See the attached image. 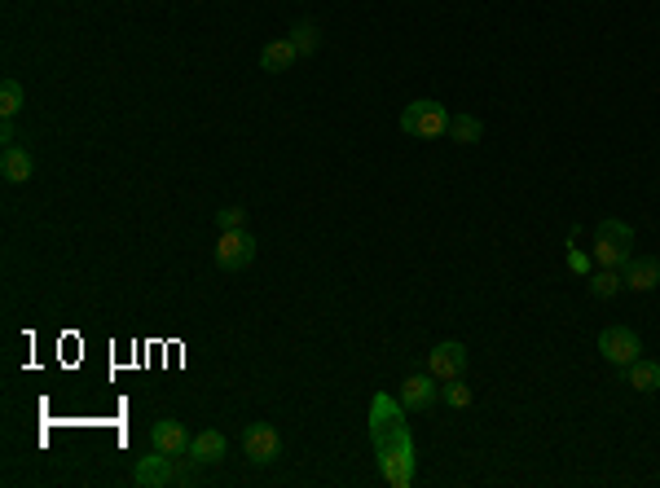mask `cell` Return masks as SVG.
I'll list each match as a JSON object with an SVG mask.
<instances>
[{
	"instance_id": "14",
	"label": "cell",
	"mask_w": 660,
	"mask_h": 488,
	"mask_svg": "<svg viewBox=\"0 0 660 488\" xmlns=\"http://www.w3.org/2000/svg\"><path fill=\"white\" fill-rule=\"evenodd\" d=\"M295 58H300V53H295L291 36H286V40H269V44L260 49V71L282 75V71H291V66H295Z\"/></svg>"
},
{
	"instance_id": "5",
	"label": "cell",
	"mask_w": 660,
	"mask_h": 488,
	"mask_svg": "<svg viewBox=\"0 0 660 488\" xmlns=\"http://www.w3.org/2000/svg\"><path fill=\"white\" fill-rule=\"evenodd\" d=\"M599 357L608 365H616V370H625V365H634L643 357V339H638L630 326H608L599 335Z\"/></svg>"
},
{
	"instance_id": "22",
	"label": "cell",
	"mask_w": 660,
	"mask_h": 488,
	"mask_svg": "<svg viewBox=\"0 0 660 488\" xmlns=\"http://www.w3.org/2000/svg\"><path fill=\"white\" fill-rule=\"evenodd\" d=\"M568 269L581 273V277H590V255L581 251V247H568Z\"/></svg>"
},
{
	"instance_id": "20",
	"label": "cell",
	"mask_w": 660,
	"mask_h": 488,
	"mask_svg": "<svg viewBox=\"0 0 660 488\" xmlns=\"http://www.w3.org/2000/svg\"><path fill=\"white\" fill-rule=\"evenodd\" d=\"M440 392H445V401L454 405V409H471V387L462 383V379H449L445 387H440Z\"/></svg>"
},
{
	"instance_id": "12",
	"label": "cell",
	"mask_w": 660,
	"mask_h": 488,
	"mask_svg": "<svg viewBox=\"0 0 660 488\" xmlns=\"http://www.w3.org/2000/svg\"><path fill=\"white\" fill-rule=\"evenodd\" d=\"M225 453H229V440L220 431H198L190 440V458L198 467H216V462H225Z\"/></svg>"
},
{
	"instance_id": "8",
	"label": "cell",
	"mask_w": 660,
	"mask_h": 488,
	"mask_svg": "<svg viewBox=\"0 0 660 488\" xmlns=\"http://www.w3.org/2000/svg\"><path fill=\"white\" fill-rule=\"evenodd\" d=\"M621 282H625V291H638V295L656 291L660 286V260L656 255H630V260L621 264Z\"/></svg>"
},
{
	"instance_id": "3",
	"label": "cell",
	"mask_w": 660,
	"mask_h": 488,
	"mask_svg": "<svg viewBox=\"0 0 660 488\" xmlns=\"http://www.w3.org/2000/svg\"><path fill=\"white\" fill-rule=\"evenodd\" d=\"M401 132L405 137H423V141H436L449 132V110L432 102V97H418V102H410L401 110Z\"/></svg>"
},
{
	"instance_id": "1",
	"label": "cell",
	"mask_w": 660,
	"mask_h": 488,
	"mask_svg": "<svg viewBox=\"0 0 660 488\" xmlns=\"http://www.w3.org/2000/svg\"><path fill=\"white\" fill-rule=\"evenodd\" d=\"M370 440H374V458H379V471L392 488H410L418 458H414V436L410 423H405V405L392 401V396H374L370 401Z\"/></svg>"
},
{
	"instance_id": "15",
	"label": "cell",
	"mask_w": 660,
	"mask_h": 488,
	"mask_svg": "<svg viewBox=\"0 0 660 488\" xmlns=\"http://www.w3.org/2000/svg\"><path fill=\"white\" fill-rule=\"evenodd\" d=\"M625 383L634 387V392H660V361H647V357H638L634 365H625Z\"/></svg>"
},
{
	"instance_id": "4",
	"label": "cell",
	"mask_w": 660,
	"mask_h": 488,
	"mask_svg": "<svg viewBox=\"0 0 660 488\" xmlns=\"http://www.w3.org/2000/svg\"><path fill=\"white\" fill-rule=\"evenodd\" d=\"M212 255H216V269L238 273V269H247V264L256 260V238H251L247 229H220Z\"/></svg>"
},
{
	"instance_id": "9",
	"label": "cell",
	"mask_w": 660,
	"mask_h": 488,
	"mask_svg": "<svg viewBox=\"0 0 660 488\" xmlns=\"http://www.w3.org/2000/svg\"><path fill=\"white\" fill-rule=\"evenodd\" d=\"M436 383H440V379H436L432 370H427V374H410V379L401 383V405H405V414H410V409H414V414L432 409V405H436V396H440V387H436Z\"/></svg>"
},
{
	"instance_id": "13",
	"label": "cell",
	"mask_w": 660,
	"mask_h": 488,
	"mask_svg": "<svg viewBox=\"0 0 660 488\" xmlns=\"http://www.w3.org/2000/svg\"><path fill=\"white\" fill-rule=\"evenodd\" d=\"M0 176H5L9 185H22L36 176V159H31L22 146H5V154H0Z\"/></svg>"
},
{
	"instance_id": "21",
	"label": "cell",
	"mask_w": 660,
	"mask_h": 488,
	"mask_svg": "<svg viewBox=\"0 0 660 488\" xmlns=\"http://www.w3.org/2000/svg\"><path fill=\"white\" fill-rule=\"evenodd\" d=\"M216 225H220V229H242V225H247V212H242V207H220V212H216Z\"/></svg>"
},
{
	"instance_id": "16",
	"label": "cell",
	"mask_w": 660,
	"mask_h": 488,
	"mask_svg": "<svg viewBox=\"0 0 660 488\" xmlns=\"http://www.w3.org/2000/svg\"><path fill=\"white\" fill-rule=\"evenodd\" d=\"M480 137H484V124L476 115H467V110H462V115H449V141H458V146H476Z\"/></svg>"
},
{
	"instance_id": "17",
	"label": "cell",
	"mask_w": 660,
	"mask_h": 488,
	"mask_svg": "<svg viewBox=\"0 0 660 488\" xmlns=\"http://www.w3.org/2000/svg\"><path fill=\"white\" fill-rule=\"evenodd\" d=\"M621 291H625L621 269H599V273H590V295H594V299H612V295H621Z\"/></svg>"
},
{
	"instance_id": "19",
	"label": "cell",
	"mask_w": 660,
	"mask_h": 488,
	"mask_svg": "<svg viewBox=\"0 0 660 488\" xmlns=\"http://www.w3.org/2000/svg\"><path fill=\"white\" fill-rule=\"evenodd\" d=\"M22 102H27V97H22V84H18V80H5V84H0V115L14 119L18 110H22Z\"/></svg>"
},
{
	"instance_id": "7",
	"label": "cell",
	"mask_w": 660,
	"mask_h": 488,
	"mask_svg": "<svg viewBox=\"0 0 660 488\" xmlns=\"http://www.w3.org/2000/svg\"><path fill=\"white\" fill-rule=\"evenodd\" d=\"M427 370H432L440 383H449V379H462V370H467V348H462L458 339H449V343H436V348L427 352Z\"/></svg>"
},
{
	"instance_id": "11",
	"label": "cell",
	"mask_w": 660,
	"mask_h": 488,
	"mask_svg": "<svg viewBox=\"0 0 660 488\" xmlns=\"http://www.w3.org/2000/svg\"><path fill=\"white\" fill-rule=\"evenodd\" d=\"M190 431L185 423H176V418H159V423L150 427V445L159 453H168V458H181V453H190Z\"/></svg>"
},
{
	"instance_id": "18",
	"label": "cell",
	"mask_w": 660,
	"mask_h": 488,
	"mask_svg": "<svg viewBox=\"0 0 660 488\" xmlns=\"http://www.w3.org/2000/svg\"><path fill=\"white\" fill-rule=\"evenodd\" d=\"M291 44H295V53H300V58H308V53H317L322 36H317L313 22H295V27H291Z\"/></svg>"
},
{
	"instance_id": "2",
	"label": "cell",
	"mask_w": 660,
	"mask_h": 488,
	"mask_svg": "<svg viewBox=\"0 0 660 488\" xmlns=\"http://www.w3.org/2000/svg\"><path fill=\"white\" fill-rule=\"evenodd\" d=\"M630 247H634V229L625 225V220H616V216L599 220V229H594V247H590L599 269H621V264L630 260Z\"/></svg>"
},
{
	"instance_id": "6",
	"label": "cell",
	"mask_w": 660,
	"mask_h": 488,
	"mask_svg": "<svg viewBox=\"0 0 660 488\" xmlns=\"http://www.w3.org/2000/svg\"><path fill=\"white\" fill-rule=\"evenodd\" d=\"M242 458L256 462V467H269V462L282 458V436L269 423H251L242 431Z\"/></svg>"
},
{
	"instance_id": "10",
	"label": "cell",
	"mask_w": 660,
	"mask_h": 488,
	"mask_svg": "<svg viewBox=\"0 0 660 488\" xmlns=\"http://www.w3.org/2000/svg\"><path fill=\"white\" fill-rule=\"evenodd\" d=\"M172 480H176V467H172L168 453H159V449L132 467V484H137V488H168Z\"/></svg>"
}]
</instances>
